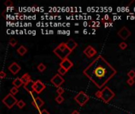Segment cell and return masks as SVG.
Wrapping results in <instances>:
<instances>
[{"mask_svg": "<svg viewBox=\"0 0 135 114\" xmlns=\"http://www.w3.org/2000/svg\"><path fill=\"white\" fill-rule=\"evenodd\" d=\"M66 44L67 48H68L70 50H71L72 51L75 48H77V42H75V41L74 40H72V39H70L69 40H67Z\"/></svg>", "mask_w": 135, "mask_h": 114, "instance_id": "obj_13", "label": "cell"}, {"mask_svg": "<svg viewBox=\"0 0 135 114\" xmlns=\"http://www.w3.org/2000/svg\"><path fill=\"white\" fill-rule=\"evenodd\" d=\"M84 54L87 57H89V58H91V57L94 56L96 54H97V50H96L95 48H93L92 46H88L84 50Z\"/></svg>", "mask_w": 135, "mask_h": 114, "instance_id": "obj_12", "label": "cell"}, {"mask_svg": "<svg viewBox=\"0 0 135 114\" xmlns=\"http://www.w3.org/2000/svg\"><path fill=\"white\" fill-rule=\"evenodd\" d=\"M4 5L5 6H6L7 7H13L14 6V4H13V2L10 1V0H7L6 2H5Z\"/></svg>", "mask_w": 135, "mask_h": 114, "instance_id": "obj_26", "label": "cell"}, {"mask_svg": "<svg viewBox=\"0 0 135 114\" xmlns=\"http://www.w3.org/2000/svg\"><path fill=\"white\" fill-rule=\"evenodd\" d=\"M134 79H129L128 80H127V83H128L130 86H133L134 84Z\"/></svg>", "mask_w": 135, "mask_h": 114, "instance_id": "obj_27", "label": "cell"}, {"mask_svg": "<svg viewBox=\"0 0 135 114\" xmlns=\"http://www.w3.org/2000/svg\"><path fill=\"white\" fill-rule=\"evenodd\" d=\"M12 84L14 85V86L17 87V88H19V87L22 86V85H24L22 81V79H21V78H16V79L13 81Z\"/></svg>", "mask_w": 135, "mask_h": 114, "instance_id": "obj_15", "label": "cell"}, {"mask_svg": "<svg viewBox=\"0 0 135 114\" xmlns=\"http://www.w3.org/2000/svg\"><path fill=\"white\" fill-rule=\"evenodd\" d=\"M127 44L126 42H121L120 44H119V47L122 50H124V49H126L127 48Z\"/></svg>", "mask_w": 135, "mask_h": 114, "instance_id": "obj_24", "label": "cell"}, {"mask_svg": "<svg viewBox=\"0 0 135 114\" xmlns=\"http://www.w3.org/2000/svg\"><path fill=\"white\" fill-rule=\"evenodd\" d=\"M27 48L25 47V46H23V45H22V46H20L19 48H17V53L19 54L20 56H24L25 53L27 52Z\"/></svg>", "mask_w": 135, "mask_h": 114, "instance_id": "obj_16", "label": "cell"}, {"mask_svg": "<svg viewBox=\"0 0 135 114\" xmlns=\"http://www.w3.org/2000/svg\"><path fill=\"white\" fill-rule=\"evenodd\" d=\"M45 88H46L45 85L40 80H36V82H34V91L37 94H40Z\"/></svg>", "mask_w": 135, "mask_h": 114, "instance_id": "obj_8", "label": "cell"}, {"mask_svg": "<svg viewBox=\"0 0 135 114\" xmlns=\"http://www.w3.org/2000/svg\"><path fill=\"white\" fill-rule=\"evenodd\" d=\"M21 79H22V81L23 84H24V85L28 83L30 81H32L29 74H28V73H25V74H23V75L22 76V78H21Z\"/></svg>", "mask_w": 135, "mask_h": 114, "instance_id": "obj_14", "label": "cell"}, {"mask_svg": "<svg viewBox=\"0 0 135 114\" xmlns=\"http://www.w3.org/2000/svg\"><path fill=\"white\" fill-rule=\"evenodd\" d=\"M8 70L11 72L13 74H16L21 71V67H20L19 64L16 63V62H14V63H12L9 66Z\"/></svg>", "mask_w": 135, "mask_h": 114, "instance_id": "obj_10", "label": "cell"}, {"mask_svg": "<svg viewBox=\"0 0 135 114\" xmlns=\"http://www.w3.org/2000/svg\"><path fill=\"white\" fill-rule=\"evenodd\" d=\"M17 93H18V88L15 87V86L12 87L10 90V94H11L13 95H15L16 94H17Z\"/></svg>", "mask_w": 135, "mask_h": 114, "instance_id": "obj_21", "label": "cell"}, {"mask_svg": "<svg viewBox=\"0 0 135 114\" xmlns=\"http://www.w3.org/2000/svg\"><path fill=\"white\" fill-rule=\"evenodd\" d=\"M115 93L108 86L104 87L101 90V100L104 103H108L115 97Z\"/></svg>", "mask_w": 135, "mask_h": 114, "instance_id": "obj_3", "label": "cell"}, {"mask_svg": "<svg viewBox=\"0 0 135 114\" xmlns=\"http://www.w3.org/2000/svg\"><path fill=\"white\" fill-rule=\"evenodd\" d=\"M72 114H80V113H79L78 111H77V110H74V111H73V112H72Z\"/></svg>", "mask_w": 135, "mask_h": 114, "instance_id": "obj_31", "label": "cell"}, {"mask_svg": "<svg viewBox=\"0 0 135 114\" xmlns=\"http://www.w3.org/2000/svg\"><path fill=\"white\" fill-rule=\"evenodd\" d=\"M32 104L36 108H37L38 110L40 111V108L44 105V102H43L40 97H37L36 98H33L32 101Z\"/></svg>", "mask_w": 135, "mask_h": 114, "instance_id": "obj_9", "label": "cell"}, {"mask_svg": "<svg viewBox=\"0 0 135 114\" xmlns=\"http://www.w3.org/2000/svg\"><path fill=\"white\" fill-rule=\"evenodd\" d=\"M73 66H74L73 62L71 60H70L68 58L64 59V60H62V62L60 63V67H63V68H64V69H66L67 71H68Z\"/></svg>", "mask_w": 135, "mask_h": 114, "instance_id": "obj_11", "label": "cell"}, {"mask_svg": "<svg viewBox=\"0 0 135 114\" xmlns=\"http://www.w3.org/2000/svg\"><path fill=\"white\" fill-rule=\"evenodd\" d=\"M55 102L58 103V104H61L64 102V97L62 95H59L55 97Z\"/></svg>", "mask_w": 135, "mask_h": 114, "instance_id": "obj_18", "label": "cell"}, {"mask_svg": "<svg viewBox=\"0 0 135 114\" xmlns=\"http://www.w3.org/2000/svg\"><path fill=\"white\" fill-rule=\"evenodd\" d=\"M39 114H50V113H48V110H46V109H42V110L40 111Z\"/></svg>", "mask_w": 135, "mask_h": 114, "instance_id": "obj_30", "label": "cell"}, {"mask_svg": "<svg viewBox=\"0 0 135 114\" xmlns=\"http://www.w3.org/2000/svg\"><path fill=\"white\" fill-rule=\"evenodd\" d=\"M17 43V40H15V39H14V38L10 39V40H9L10 45V46H12V47H14V46H16Z\"/></svg>", "mask_w": 135, "mask_h": 114, "instance_id": "obj_22", "label": "cell"}, {"mask_svg": "<svg viewBox=\"0 0 135 114\" xmlns=\"http://www.w3.org/2000/svg\"><path fill=\"white\" fill-rule=\"evenodd\" d=\"M17 106L19 108H23L25 106V102H24L23 100H20L18 101L17 103Z\"/></svg>", "mask_w": 135, "mask_h": 114, "instance_id": "obj_19", "label": "cell"}, {"mask_svg": "<svg viewBox=\"0 0 135 114\" xmlns=\"http://www.w3.org/2000/svg\"><path fill=\"white\" fill-rule=\"evenodd\" d=\"M127 76H129V79H134L135 78V71L134 70H130V71L127 73Z\"/></svg>", "mask_w": 135, "mask_h": 114, "instance_id": "obj_20", "label": "cell"}, {"mask_svg": "<svg viewBox=\"0 0 135 114\" xmlns=\"http://www.w3.org/2000/svg\"><path fill=\"white\" fill-rule=\"evenodd\" d=\"M53 51L61 60H64V59H67V57L72 52V51L67 48L66 43H61L60 45H59L54 49Z\"/></svg>", "mask_w": 135, "mask_h": 114, "instance_id": "obj_2", "label": "cell"}, {"mask_svg": "<svg viewBox=\"0 0 135 114\" xmlns=\"http://www.w3.org/2000/svg\"><path fill=\"white\" fill-rule=\"evenodd\" d=\"M17 102L18 101L17 100V98L11 94H8L2 99V103L8 108H13L15 105H17Z\"/></svg>", "mask_w": 135, "mask_h": 114, "instance_id": "obj_4", "label": "cell"}, {"mask_svg": "<svg viewBox=\"0 0 135 114\" xmlns=\"http://www.w3.org/2000/svg\"><path fill=\"white\" fill-rule=\"evenodd\" d=\"M74 100L76 101V102L78 103V104L81 106H83V105H85V104H86L88 102H89V96L85 94V92L80 91L78 94H77L74 97Z\"/></svg>", "mask_w": 135, "mask_h": 114, "instance_id": "obj_5", "label": "cell"}, {"mask_svg": "<svg viewBox=\"0 0 135 114\" xmlns=\"http://www.w3.org/2000/svg\"><path fill=\"white\" fill-rule=\"evenodd\" d=\"M96 97L100 98V99H101V90H98V91L96 92Z\"/></svg>", "mask_w": 135, "mask_h": 114, "instance_id": "obj_29", "label": "cell"}, {"mask_svg": "<svg viewBox=\"0 0 135 114\" xmlns=\"http://www.w3.org/2000/svg\"><path fill=\"white\" fill-rule=\"evenodd\" d=\"M117 34H118L119 37H120L123 40H126V39L131 35V33L126 27L123 26L120 30L119 31Z\"/></svg>", "mask_w": 135, "mask_h": 114, "instance_id": "obj_7", "label": "cell"}, {"mask_svg": "<svg viewBox=\"0 0 135 114\" xmlns=\"http://www.w3.org/2000/svg\"><path fill=\"white\" fill-rule=\"evenodd\" d=\"M65 82V80L62 75H60L59 74H55L52 79H51V82L52 83L54 86H56L57 88L58 87H60L63 84V82Z\"/></svg>", "mask_w": 135, "mask_h": 114, "instance_id": "obj_6", "label": "cell"}, {"mask_svg": "<svg viewBox=\"0 0 135 114\" xmlns=\"http://www.w3.org/2000/svg\"><path fill=\"white\" fill-rule=\"evenodd\" d=\"M67 72V71L66 69H64V68H63V67H59V74H60V75H64L65 74H66Z\"/></svg>", "mask_w": 135, "mask_h": 114, "instance_id": "obj_23", "label": "cell"}, {"mask_svg": "<svg viewBox=\"0 0 135 114\" xmlns=\"http://www.w3.org/2000/svg\"><path fill=\"white\" fill-rule=\"evenodd\" d=\"M6 77V74L5 73V72L3 71H1V72H0V79H4V78Z\"/></svg>", "mask_w": 135, "mask_h": 114, "instance_id": "obj_28", "label": "cell"}, {"mask_svg": "<svg viewBox=\"0 0 135 114\" xmlns=\"http://www.w3.org/2000/svg\"><path fill=\"white\" fill-rule=\"evenodd\" d=\"M83 73L92 83L101 89L117 73L103 56H99L84 70Z\"/></svg>", "mask_w": 135, "mask_h": 114, "instance_id": "obj_1", "label": "cell"}, {"mask_svg": "<svg viewBox=\"0 0 135 114\" xmlns=\"http://www.w3.org/2000/svg\"><path fill=\"white\" fill-rule=\"evenodd\" d=\"M46 68H47L46 66H45L43 63H40L39 64V65L37 66V69H38V71H40V72L44 71L45 70H46Z\"/></svg>", "mask_w": 135, "mask_h": 114, "instance_id": "obj_17", "label": "cell"}, {"mask_svg": "<svg viewBox=\"0 0 135 114\" xmlns=\"http://www.w3.org/2000/svg\"><path fill=\"white\" fill-rule=\"evenodd\" d=\"M64 91H65L64 89H63V87H61V86L60 87H58V88H57V90H56L57 94H58L59 95H62L64 93Z\"/></svg>", "mask_w": 135, "mask_h": 114, "instance_id": "obj_25", "label": "cell"}]
</instances>
